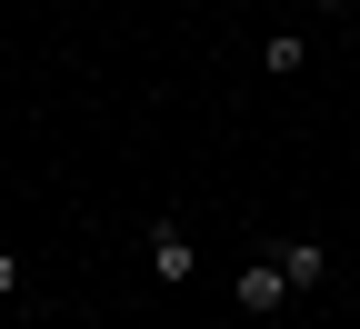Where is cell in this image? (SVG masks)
<instances>
[{
	"label": "cell",
	"instance_id": "6da1fadb",
	"mask_svg": "<svg viewBox=\"0 0 360 329\" xmlns=\"http://www.w3.org/2000/svg\"><path fill=\"white\" fill-rule=\"evenodd\" d=\"M141 260H150L160 290H191V279H200V240H191L180 220H150V229H141Z\"/></svg>",
	"mask_w": 360,
	"mask_h": 329
},
{
	"label": "cell",
	"instance_id": "7a4b0ae2",
	"mask_svg": "<svg viewBox=\"0 0 360 329\" xmlns=\"http://www.w3.org/2000/svg\"><path fill=\"white\" fill-rule=\"evenodd\" d=\"M231 309H240V319H270V309H290V269L270 260V250H250V260H240V279H231Z\"/></svg>",
	"mask_w": 360,
	"mask_h": 329
},
{
	"label": "cell",
	"instance_id": "3957f363",
	"mask_svg": "<svg viewBox=\"0 0 360 329\" xmlns=\"http://www.w3.org/2000/svg\"><path fill=\"white\" fill-rule=\"evenodd\" d=\"M260 250L290 269V290H321V279H330V250H321V240H260Z\"/></svg>",
	"mask_w": 360,
	"mask_h": 329
},
{
	"label": "cell",
	"instance_id": "277c9868",
	"mask_svg": "<svg viewBox=\"0 0 360 329\" xmlns=\"http://www.w3.org/2000/svg\"><path fill=\"white\" fill-rule=\"evenodd\" d=\"M260 70L290 80V70H300V30H270V40H260Z\"/></svg>",
	"mask_w": 360,
	"mask_h": 329
},
{
	"label": "cell",
	"instance_id": "5b68a950",
	"mask_svg": "<svg viewBox=\"0 0 360 329\" xmlns=\"http://www.w3.org/2000/svg\"><path fill=\"white\" fill-rule=\"evenodd\" d=\"M20 290H30V260H20V250H0V309H11Z\"/></svg>",
	"mask_w": 360,
	"mask_h": 329
},
{
	"label": "cell",
	"instance_id": "8992f818",
	"mask_svg": "<svg viewBox=\"0 0 360 329\" xmlns=\"http://www.w3.org/2000/svg\"><path fill=\"white\" fill-rule=\"evenodd\" d=\"M310 11H321V20H350V11H360V0H310Z\"/></svg>",
	"mask_w": 360,
	"mask_h": 329
}]
</instances>
